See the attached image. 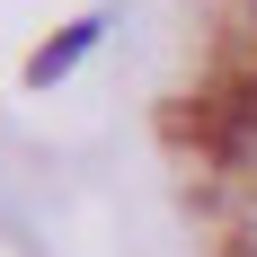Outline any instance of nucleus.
<instances>
[{"label":"nucleus","mask_w":257,"mask_h":257,"mask_svg":"<svg viewBox=\"0 0 257 257\" xmlns=\"http://www.w3.org/2000/svg\"><path fill=\"white\" fill-rule=\"evenodd\" d=\"M106 27H115V18H106V9H89V18H71V27H62V36H45V53L27 62V80H36V89H53V80L71 71L80 53H89V45H98V36H106Z\"/></svg>","instance_id":"f257e3e1"}]
</instances>
